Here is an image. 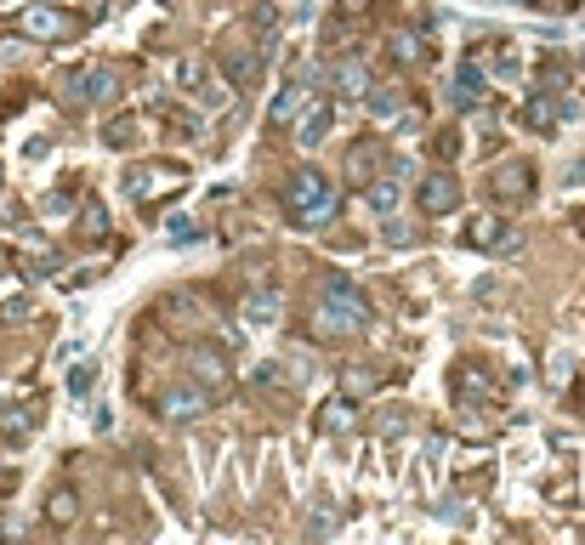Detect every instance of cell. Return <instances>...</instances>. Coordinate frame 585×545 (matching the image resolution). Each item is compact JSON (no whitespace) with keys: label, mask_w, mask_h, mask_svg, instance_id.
<instances>
[{"label":"cell","mask_w":585,"mask_h":545,"mask_svg":"<svg viewBox=\"0 0 585 545\" xmlns=\"http://www.w3.org/2000/svg\"><path fill=\"white\" fill-rule=\"evenodd\" d=\"M364 324H370V301L358 296L347 279H324L319 313H313V330H319L324 341H336V335H358Z\"/></svg>","instance_id":"1"},{"label":"cell","mask_w":585,"mask_h":545,"mask_svg":"<svg viewBox=\"0 0 585 545\" xmlns=\"http://www.w3.org/2000/svg\"><path fill=\"white\" fill-rule=\"evenodd\" d=\"M91 381H97V364H80V370H69V398H86Z\"/></svg>","instance_id":"22"},{"label":"cell","mask_w":585,"mask_h":545,"mask_svg":"<svg viewBox=\"0 0 585 545\" xmlns=\"http://www.w3.org/2000/svg\"><path fill=\"white\" fill-rule=\"evenodd\" d=\"M18 35L23 40H69L74 18L69 12H57V6H29V12L18 18Z\"/></svg>","instance_id":"3"},{"label":"cell","mask_w":585,"mask_h":545,"mask_svg":"<svg viewBox=\"0 0 585 545\" xmlns=\"http://www.w3.org/2000/svg\"><path fill=\"white\" fill-rule=\"evenodd\" d=\"M188 364H194V381H199V387H205V381H211V387H222V381H228L222 352H188Z\"/></svg>","instance_id":"17"},{"label":"cell","mask_w":585,"mask_h":545,"mask_svg":"<svg viewBox=\"0 0 585 545\" xmlns=\"http://www.w3.org/2000/svg\"><path fill=\"white\" fill-rule=\"evenodd\" d=\"M165 233H171V245H194V239H199V222H194V216H171V222H165Z\"/></svg>","instance_id":"20"},{"label":"cell","mask_w":585,"mask_h":545,"mask_svg":"<svg viewBox=\"0 0 585 545\" xmlns=\"http://www.w3.org/2000/svg\"><path fill=\"white\" fill-rule=\"evenodd\" d=\"M205 404H211V398H205V387L194 381V387H171V392H165V398H160V415L171 426H188V421H199V415H205Z\"/></svg>","instance_id":"5"},{"label":"cell","mask_w":585,"mask_h":545,"mask_svg":"<svg viewBox=\"0 0 585 545\" xmlns=\"http://www.w3.org/2000/svg\"><path fill=\"white\" fill-rule=\"evenodd\" d=\"M290 125H296V142H302V148H319V142L330 137V125H336V108L330 103H307Z\"/></svg>","instance_id":"9"},{"label":"cell","mask_w":585,"mask_h":545,"mask_svg":"<svg viewBox=\"0 0 585 545\" xmlns=\"http://www.w3.org/2000/svg\"><path fill=\"white\" fill-rule=\"evenodd\" d=\"M466 245L472 250H517V233L506 222H495V216H472L466 222Z\"/></svg>","instance_id":"8"},{"label":"cell","mask_w":585,"mask_h":545,"mask_svg":"<svg viewBox=\"0 0 585 545\" xmlns=\"http://www.w3.org/2000/svg\"><path fill=\"white\" fill-rule=\"evenodd\" d=\"M449 103H455V108H478V103H483V74H478V63H466V69L455 74V86H449Z\"/></svg>","instance_id":"15"},{"label":"cell","mask_w":585,"mask_h":545,"mask_svg":"<svg viewBox=\"0 0 585 545\" xmlns=\"http://www.w3.org/2000/svg\"><path fill=\"white\" fill-rule=\"evenodd\" d=\"M114 91H120V74L108 69V63H97V69H80V74L69 80V97H74V103H86V108L108 103Z\"/></svg>","instance_id":"4"},{"label":"cell","mask_w":585,"mask_h":545,"mask_svg":"<svg viewBox=\"0 0 585 545\" xmlns=\"http://www.w3.org/2000/svg\"><path fill=\"white\" fill-rule=\"evenodd\" d=\"M284 12H302V18H307V12H313V0H284Z\"/></svg>","instance_id":"26"},{"label":"cell","mask_w":585,"mask_h":545,"mask_svg":"<svg viewBox=\"0 0 585 545\" xmlns=\"http://www.w3.org/2000/svg\"><path fill=\"white\" fill-rule=\"evenodd\" d=\"M6 438H23V432H29V426H35V415H23V409H12V415H6Z\"/></svg>","instance_id":"23"},{"label":"cell","mask_w":585,"mask_h":545,"mask_svg":"<svg viewBox=\"0 0 585 545\" xmlns=\"http://www.w3.org/2000/svg\"><path fill=\"white\" fill-rule=\"evenodd\" d=\"M364 108H370L375 125H387V120L404 114V91H398V86H370V91H364Z\"/></svg>","instance_id":"12"},{"label":"cell","mask_w":585,"mask_h":545,"mask_svg":"<svg viewBox=\"0 0 585 545\" xmlns=\"http://www.w3.org/2000/svg\"><path fill=\"white\" fill-rule=\"evenodd\" d=\"M404 171H409L404 159H392V171H387V176H375V182H370V194H364V199H370V205H375L381 216H387V211H398V176H404Z\"/></svg>","instance_id":"14"},{"label":"cell","mask_w":585,"mask_h":545,"mask_svg":"<svg viewBox=\"0 0 585 545\" xmlns=\"http://www.w3.org/2000/svg\"><path fill=\"white\" fill-rule=\"evenodd\" d=\"M364 91H370V74H364L358 57H347V63L336 69V97H364Z\"/></svg>","instance_id":"16"},{"label":"cell","mask_w":585,"mask_h":545,"mask_svg":"<svg viewBox=\"0 0 585 545\" xmlns=\"http://www.w3.org/2000/svg\"><path fill=\"white\" fill-rule=\"evenodd\" d=\"M461 205V182H455V171H432L421 182V211L426 216H449Z\"/></svg>","instance_id":"6"},{"label":"cell","mask_w":585,"mask_h":545,"mask_svg":"<svg viewBox=\"0 0 585 545\" xmlns=\"http://www.w3.org/2000/svg\"><path fill=\"white\" fill-rule=\"evenodd\" d=\"M279 307H284V301L273 296V290H262V296L245 301V318H250V324H279Z\"/></svg>","instance_id":"19"},{"label":"cell","mask_w":585,"mask_h":545,"mask_svg":"<svg viewBox=\"0 0 585 545\" xmlns=\"http://www.w3.org/2000/svg\"><path fill=\"white\" fill-rule=\"evenodd\" d=\"M103 228H108L103 205H86V233H91V239H103Z\"/></svg>","instance_id":"24"},{"label":"cell","mask_w":585,"mask_h":545,"mask_svg":"<svg viewBox=\"0 0 585 545\" xmlns=\"http://www.w3.org/2000/svg\"><path fill=\"white\" fill-rule=\"evenodd\" d=\"M529 188H534V171L523 165V159H512V165L495 171V199H523Z\"/></svg>","instance_id":"13"},{"label":"cell","mask_w":585,"mask_h":545,"mask_svg":"<svg viewBox=\"0 0 585 545\" xmlns=\"http://www.w3.org/2000/svg\"><path fill=\"white\" fill-rule=\"evenodd\" d=\"M182 86H194V103H205V108H228V80H222V74H205L199 69V63H188V69H182Z\"/></svg>","instance_id":"10"},{"label":"cell","mask_w":585,"mask_h":545,"mask_svg":"<svg viewBox=\"0 0 585 545\" xmlns=\"http://www.w3.org/2000/svg\"><path fill=\"white\" fill-rule=\"evenodd\" d=\"M284 211L296 216L302 228H324L330 216L341 211V194H336V182L319 171H302V176H290L284 182Z\"/></svg>","instance_id":"2"},{"label":"cell","mask_w":585,"mask_h":545,"mask_svg":"<svg viewBox=\"0 0 585 545\" xmlns=\"http://www.w3.org/2000/svg\"><path fill=\"white\" fill-rule=\"evenodd\" d=\"M74 517V494H52V523H69Z\"/></svg>","instance_id":"25"},{"label":"cell","mask_w":585,"mask_h":545,"mask_svg":"<svg viewBox=\"0 0 585 545\" xmlns=\"http://www.w3.org/2000/svg\"><path fill=\"white\" fill-rule=\"evenodd\" d=\"M523 125H529V131H551V125H557V103H551L546 91H534L529 103H523Z\"/></svg>","instance_id":"18"},{"label":"cell","mask_w":585,"mask_h":545,"mask_svg":"<svg viewBox=\"0 0 585 545\" xmlns=\"http://www.w3.org/2000/svg\"><path fill=\"white\" fill-rule=\"evenodd\" d=\"M182 171H160V165H142V171L125 176V194L131 199H148V194H160V188H177Z\"/></svg>","instance_id":"11"},{"label":"cell","mask_w":585,"mask_h":545,"mask_svg":"<svg viewBox=\"0 0 585 545\" xmlns=\"http://www.w3.org/2000/svg\"><path fill=\"white\" fill-rule=\"evenodd\" d=\"M307 86H313V69L290 74V80H284V91L273 97V114H267V120H273V125H290V120H296V114L307 108Z\"/></svg>","instance_id":"7"},{"label":"cell","mask_w":585,"mask_h":545,"mask_svg":"<svg viewBox=\"0 0 585 545\" xmlns=\"http://www.w3.org/2000/svg\"><path fill=\"white\" fill-rule=\"evenodd\" d=\"M392 57H398V63H421V35H392Z\"/></svg>","instance_id":"21"}]
</instances>
